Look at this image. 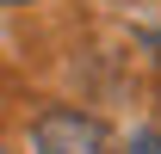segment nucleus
Wrapping results in <instances>:
<instances>
[{"label": "nucleus", "instance_id": "nucleus-1", "mask_svg": "<svg viewBox=\"0 0 161 154\" xmlns=\"http://www.w3.org/2000/svg\"><path fill=\"white\" fill-rule=\"evenodd\" d=\"M31 154H118V142L87 111H43L31 123Z\"/></svg>", "mask_w": 161, "mask_h": 154}, {"label": "nucleus", "instance_id": "nucleus-2", "mask_svg": "<svg viewBox=\"0 0 161 154\" xmlns=\"http://www.w3.org/2000/svg\"><path fill=\"white\" fill-rule=\"evenodd\" d=\"M130 154H161V130H136L130 136Z\"/></svg>", "mask_w": 161, "mask_h": 154}, {"label": "nucleus", "instance_id": "nucleus-3", "mask_svg": "<svg viewBox=\"0 0 161 154\" xmlns=\"http://www.w3.org/2000/svg\"><path fill=\"white\" fill-rule=\"evenodd\" d=\"M149 43H155V49H161V37H149Z\"/></svg>", "mask_w": 161, "mask_h": 154}, {"label": "nucleus", "instance_id": "nucleus-4", "mask_svg": "<svg viewBox=\"0 0 161 154\" xmlns=\"http://www.w3.org/2000/svg\"><path fill=\"white\" fill-rule=\"evenodd\" d=\"M6 6H19V0H6Z\"/></svg>", "mask_w": 161, "mask_h": 154}, {"label": "nucleus", "instance_id": "nucleus-5", "mask_svg": "<svg viewBox=\"0 0 161 154\" xmlns=\"http://www.w3.org/2000/svg\"><path fill=\"white\" fill-rule=\"evenodd\" d=\"M0 154H6V148H0Z\"/></svg>", "mask_w": 161, "mask_h": 154}]
</instances>
